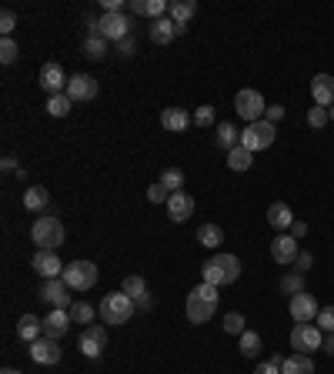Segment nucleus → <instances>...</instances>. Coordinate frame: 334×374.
Instances as JSON below:
<instances>
[{
  "mask_svg": "<svg viewBox=\"0 0 334 374\" xmlns=\"http://www.w3.org/2000/svg\"><path fill=\"white\" fill-rule=\"evenodd\" d=\"M217 301H221L217 287L208 284V281H200L188 294V301H184V314H188L190 324H208V321L217 314Z\"/></svg>",
  "mask_w": 334,
  "mask_h": 374,
  "instance_id": "f257e3e1",
  "label": "nucleus"
},
{
  "mask_svg": "<svg viewBox=\"0 0 334 374\" xmlns=\"http://www.w3.org/2000/svg\"><path fill=\"white\" fill-rule=\"evenodd\" d=\"M200 274H204V281L214 284V287L234 284V281L241 277V261H237L234 254H214L211 261L200 267Z\"/></svg>",
  "mask_w": 334,
  "mask_h": 374,
  "instance_id": "f03ea898",
  "label": "nucleus"
},
{
  "mask_svg": "<svg viewBox=\"0 0 334 374\" xmlns=\"http://www.w3.org/2000/svg\"><path fill=\"white\" fill-rule=\"evenodd\" d=\"M31 241L37 244V251H57L64 244V224L54 214H41L31 228Z\"/></svg>",
  "mask_w": 334,
  "mask_h": 374,
  "instance_id": "7ed1b4c3",
  "label": "nucleus"
},
{
  "mask_svg": "<svg viewBox=\"0 0 334 374\" xmlns=\"http://www.w3.org/2000/svg\"><path fill=\"white\" fill-rule=\"evenodd\" d=\"M134 311H137V304L124 291H114V294L100 297V318L107 321V324H127L134 318Z\"/></svg>",
  "mask_w": 334,
  "mask_h": 374,
  "instance_id": "20e7f679",
  "label": "nucleus"
},
{
  "mask_svg": "<svg viewBox=\"0 0 334 374\" xmlns=\"http://www.w3.org/2000/svg\"><path fill=\"white\" fill-rule=\"evenodd\" d=\"M87 27H90V33H100L104 41H117L121 44L124 37H131V17L127 14H100V21H87Z\"/></svg>",
  "mask_w": 334,
  "mask_h": 374,
  "instance_id": "39448f33",
  "label": "nucleus"
},
{
  "mask_svg": "<svg viewBox=\"0 0 334 374\" xmlns=\"http://www.w3.org/2000/svg\"><path fill=\"white\" fill-rule=\"evenodd\" d=\"M274 137H278V124L254 121V124H247L244 131H241V147H247L251 154H257V151L271 147V144H274Z\"/></svg>",
  "mask_w": 334,
  "mask_h": 374,
  "instance_id": "423d86ee",
  "label": "nucleus"
},
{
  "mask_svg": "<svg viewBox=\"0 0 334 374\" xmlns=\"http://www.w3.org/2000/svg\"><path fill=\"white\" fill-rule=\"evenodd\" d=\"M70 291H90V287L97 284V265H90V261H70L64 267V274H60Z\"/></svg>",
  "mask_w": 334,
  "mask_h": 374,
  "instance_id": "0eeeda50",
  "label": "nucleus"
},
{
  "mask_svg": "<svg viewBox=\"0 0 334 374\" xmlns=\"http://www.w3.org/2000/svg\"><path fill=\"white\" fill-rule=\"evenodd\" d=\"M234 110H237V117H244L247 124H254V121H264L267 104H264V97H261V90L244 87V90H237V97H234Z\"/></svg>",
  "mask_w": 334,
  "mask_h": 374,
  "instance_id": "6e6552de",
  "label": "nucleus"
},
{
  "mask_svg": "<svg viewBox=\"0 0 334 374\" xmlns=\"http://www.w3.org/2000/svg\"><path fill=\"white\" fill-rule=\"evenodd\" d=\"M291 348L298 354H311L318 351V348H324V331L314 324V321H308V324H294L291 328Z\"/></svg>",
  "mask_w": 334,
  "mask_h": 374,
  "instance_id": "1a4fd4ad",
  "label": "nucleus"
},
{
  "mask_svg": "<svg viewBox=\"0 0 334 374\" xmlns=\"http://www.w3.org/2000/svg\"><path fill=\"white\" fill-rule=\"evenodd\" d=\"M41 301H44V304H50V308H60V311L74 308V301H70V287H67L60 277H54V281H44V284H41Z\"/></svg>",
  "mask_w": 334,
  "mask_h": 374,
  "instance_id": "9d476101",
  "label": "nucleus"
},
{
  "mask_svg": "<svg viewBox=\"0 0 334 374\" xmlns=\"http://www.w3.org/2000/svg\"><path fill=\"white\" fill-rule=\"evenodd\" d=\"M77 348H80V354H84V358H100V354H104V348H107V331L100 328V324H87V331L80 334Z\"/></svg>",
  "mask_w": 334,
  "mask_h": 374,
  "instance_id": "9b49d317",
  "label": "nucleus"
},
{
  "mask_svg": "<svg viewBox=\"0 0 334 374\" xmlns=\"http://www.w3.org/2000/svg\"><path fill=\"white\" fill-rule=\"evenodd\" d=\"M67 74H64V67L57 64V60H47L44 67H41V87L54 97V94H67Z\"/></svg>",
  "mask_w": 334,
  "mask_h": 374,
  "instance_id": "f8f14e48",
  "label": "nucleus"
},
{
  "mask_svg": "<svg viewBox=\"0 0 334 374\" xmlns=\"http://www.w3.org/2000/svg\"><path fill=\"white\" fill-rule=\"evenodd\" d=\"M288 311H291V318L298 321V324H308V321H318V301H314V294H294L288 301Z\"/></svg>",
  "mask_w": 334,
  "mask_h": 374,
  "instance_id": "ddd939ff",
  "label": "nucleus"
},
{
  "mask_svg": "<svg viewBox=\"0 0 334 374\" xmlns=\"http://www.w3.org/2000/svg\"><path fill=\"white\" fill-rule=\"evenodd\" d=\"M31 267H33V271H37L41 277H44V281H54V277L64 274L67 265H60L57 251H37V254H33V261H31Z\"/></svg>",
  "mask_w": 334,
  "mask_h": 374,
  "instance_id": "4468645a",
  "label": "nucleus"
},
{
  "mask_svg": "<svg viewBox=\"0 0 334 374\" xmlns=\"http://www.w3.org/2000/svg\"><path fill=\"white\" fill-rule=\"evenodd\" d=\"M298 254H301V247H298V241H294L291 234H278V237L271 241V257H274L278 265L291 267L294 261H298Z\"/></svg>",
  "mask_w": 334,
  "mask_h": 374,
  "instance_id": "2eb2a0df",
  "label": "nucleus"
},
{
  "mask_svg": "<svg viewBox=\"0 0 334 374\" xmlns=\"http://www.w3.org/2000/svg\"><path fill=\"white\" fill-rule=\"evenodd\" d=\"M190 214H194V198H190L188 191H178V194L167 198V218L174 220V224H184Z\"/></svg>",
  "mask_w": 334,
  "mask_h": 374,
  "instance_id": "dca6fc26",
  "label": "nucleus"
},
{
  "mask_svg": "<svg viewBox=\"0 0 334 374\" xmlns=\"http://www.w3.org/2000/svg\"><path fill=\"white\" fill-rule=\"evenodd\" d=\"M67 97L70 100H94L97 97V80L90 74H74L67 80Z\"/></svg>",
  "mask_w": 334,
  "mask_h": 374,
  "instance_id": "f3484780",
  "label": "nucleus"
},
{
  "mask_svg": "<svg viewBox=\"0 0 334 374\" xmlns=\"http://www.w3.org/2000/svg\"><path fill=\"white\" fill-rule=\"evenodd\" d=\"M60 354H64V351H60V344H57L54 338H47V334L31 344V358L37 364H57V361H60Z\"/></svg>",
  "mask_w": 334,
  "mask_h": 374,
  "instance_id": "a211bd4d",
  "label": "nucleus"
},
{
  "mask_svg": "<svg viewBox=\"0 0 334 374\" xmlns=\"http://www.w3.org/2000/svg\"><path fill=\"white\" fill-rule=\"evenodd\" d=\"M311 97L318 107H334V78L331 74H314L311 80Z\"/></svg>",
  "mask_w": 334,
  "mask_h": 374,
  "instance_id": "6ab92c4d",
  "label": "nucleus"
},
{
  "mask_svg": "<svg viewBox=\"0 0 334 374\" xmlns=\"http://www.w3.org/2000/svg\"><path fill=\"white\" fill-rule=\"evenodd\" d=\"M70 311H60V308H50V314L44 318V334L47 338H54V341H60L67 331H70Z\"/></svg>",
  "mask_w": 334,
  "mask_h": 374,
  "instance_id": "aec40b11",
  "label": "nucleus"
},
{
  "mask_svg": "<svg viewBox=\"0 0 334 374\" xmlns=\"http://www.w3.org/2000/svg\"><path fill=\"white\" fill-rule=\"evenodd\" d=\"M161 124H164V131L171 134H184L194 124V114H188L184 107H167L164 114H161Z\"/></svg>",
  "mask_w": 334,
  "mask_h": 374,
  "instance_id": "412c9836",
  "label": "nucleus"
},
{
  "mask_svg": "<svg viewBox=\"0 0 334 374\" xmlns=\"http://www.w3.org/2000/svg\"><path fill=\"white\" fill-rule=\"evenodd\" d=\"M267 224L274 228V231H291V224H294V210L284 204V201H274L271 208H267Z\"/></svg>",
  "mask_w": 334,
  "mask_h": 374,
  "instance_id": "4be33fe9",
  "label": "nucleus"
},
{
  "mask_svg": "<svg viewBox=\"0 0 334 374\" xmlns=\"http://www.w3.org/2000/svg\"><path fill=\"white\" fill-rule=\"evenodd\" d=\"M17 334H21V341L33 344L37 338H44V318H37V314H21L17 321Z\"/></svg>",
  "mask_w": 334,
  "mask_h": 374,
  "instance_id": "5701e85b",
  "label": "nucleus"
},
{
  "mask_svg": "<svg viewBox=\"0 0 334 374\" xmlns=\"http://www.w3.org/2000/svg\"><path fill=\"white\" fill-rule=\"evenodd\" d=\"M198 14V4L194 0H171V7H167V17L178 23V27H188V21Z\"/></svg>",
  "mask_w": 334,
  "mask_h": 374,
  "instance_id": "b1692460",
  "label": "nucleus"
},
{
  "mask_svg": "<svg viewBox=\"0 0 334 374\" xmlns=\"http://www.w3.org/2000/svg\"><path fill=\"white\" fill-rule=\"evenodd\" d=\"M178 23L171 21V17H161V21H154V27H151V41H154V44H171V41H174V37H178Z\"/></svg>",
  "mask_w": 334,
  "mask_h": 374,
  "instance_id": "393cba45",
  "label": "nucleus"
},
{
  "mask_svg": "<svg viewBox=\"0 0 334 374\" xmlns=\"http://www.w3.org/2000/svg\"><path fill=\"white\" fill-rule=\"evenodd\" d=\"M281 374H314V361L311 354H291V358H284V364H281Z\"/></svg>",
  "mask_w": 334,
  "mask_h": 374,
  "instance_id": "a878e982",
  "label": "nucleus"
},
{
  "mask_svg": "<svg viewBox=\"0 0 334 374\" xmlns=\"http://www.w3.org/2000/svg\"><path fill=\"white\" fill-rule=\"evenodd\" d=\"M47 204H50V194H47V187H27L23 191V208L27 210H47Z\"/></svg>",
  "mask_w": 334,
  "mask_h": 374,
  "instance_id": "bb28decb",
  "label": "nucleus"
},
{
  "mask_svg": "<svg viewBox=\"0 0 334 374\" xmlns=\"http://www.w3.org/2000/svg\"><path fill=\"white\" fill-rule=\"evenodd\" d=\"M251 164H254V154L247 151V147H234V151H227V167L231 171H251Z\"/></svg>",
  "mask_w": 334,
  "mask_h": 374,
  "instance_id": "cd10ccee",
  "label": "nucleus"
},
{
  "mask_svg": "<svg viewBox=\"0 0 334 374\" xmlns=\"http://www.w3.org/2000/svg\"><path fill=\"white\" fill-rule=\"evenodd\" d=\"M221 241H224V231L217 224H200L198 228V244H204V247H221Z\"/></svg>",
  "mask_w": 334,
  "mask_h": 374,
  "instance_id": "c85d7f7f",
  "label": "nucleus"
},
{
  "mask_svg": "<svg viewBox=\"0 0 334 374\" xmlns=\"http://www.w3.org/2000/svg\"><path fill=\"white\" fill-rule=\"evenodd\" d=\"M241 144V131H234V124H217V147H224V151H234Z\"/></svg>",
  "mask_w": 334,
  "mask_h": 374,
  "instance_id": "c756f323",
  "label": "nucleus"
},
{
  "mask_svg": "<svg viewBox=\"0 0 334 374\" xmlns=\"http://www.w3.org/2000/svg\"><path fill=\"white\" fill-rule=\"evenodd\" d=\"M84 57H90V60H104V57H107V44H104L100 33H87V41H84Z\"/></svg>",
  "mask_w": 334,
  "mask_h": 374,
  "instance_id": "7c9ffc66",
  "label": "nucleus"
},
{
  "mask_svg": "<svg viewBox=\"0 0 334 374\" xmlns=\"http://www.w3.org/2000/svg\"><path fill=\"white\" fill-rule=\"evenodd\" d=\"M74 107V100L67 97V94H54V97H47V114L50 117H67Z\"/></svg>",
  "mask_w": 334,
  "mask_h": 374,
  "instance_id": "2f4dec72",
  "label": "nucleus"
},
{
  "mask_svg": "<svg viewBox=\"0 0 334 374\" xmlns=\"http://www.w3.org/2000/svg\"><path fill=\"white\" fill-rule=\"evenodd\" d=\"M241 354L244 358H261V334L257 331H244L241 334Z\"/></svg>",
  "mask_w": 334,
  "mask_h": 374,
  "instance_id": "473e14b6",
  "label": "nucleus"
},
{
  "mask_svg": "<svg viewBox=\"0 0 334 374\" xmlns=\"http://www.w3.org/2000/svg\"><path fill=\"white\" fill-rule=\"evenodd\" d=\"M161 184H164L171 194H178L181 187H184V171H181V167H164V174H161Z\"/></svg>",
  "mask_w": 334,
  "mask_h": 374,
  "instance_id": "72a5a7b5",
  "label": "nucleus"
},
{
  "mask_svg": "<svg viewBox=\"0 0 334 374\" xmlns=\"http://www.w3.org/2000/svg\"><path fill=\"white\" fill-rule=\"evenodd\" d=\"M121 291H124L127 297H134V301H137V297L147 294V284H144V277H141V274H127V277H124V287H121Z\"/></svg>",
  "mask_w": 334,
  "mask_h": 374,
  "instance_id": "f704fd0d",
  "label": "nucleus"
},
{
  "mask_svg": "<svg viewBox=\"0 0 334 374\" xmlns=\"http://www.w3.org/2000/svg\"><path fill=\"white\" fill-rule=\"evenodd\" d=\"M281 291H284V294H304V274H301V271H294V274H288L284 277V281H281Z\"/></svg>",
  "mask_w": 334,
  "mask_h": 374,
  "instance_id": "c9c22d12",
  "label": "nucleus"
},
{
  "mask_svg": "<svg viewBox=\"0 0 334 374\" xmlns=\"http://www.w3.org/2000/svg\"><path fill=\"white\" fill-rule=\"evenodd\" d=\"M94 314H97V311H94V304H87V301H77V304L70 308V318L77 321V324H90Z\"/></svg>",
  "mask_w": 334,
  "mask_h": 374,
  "instance_id": "e433bc0d",
  "label": "nucleus"
},
{
  "mask_svg": "<svg viewBox=\"0 0 334 374\" xmlns=\"http://www.w3.org/2000/svg\"><path fill=\"white\" fill-rule=\"evenodd\" d=\"M224 331H227V334H237V338H241V334H244V331H247V324H244V314H237V311H231V314L224 318Z\"/></svg>",
  "mask_w": 334,
  "mask_h": 374,
  "instance_id": "4c0bfd02",
  "label": "nucleus"
},
{
  "mask_svg": "<svg viewBox=\"0 0 334 374\" xmlns=\"http://www.w3.org/2000/svg\"><path fill=\"white\" fill-rule=\"evenodd\" d=\"M308 124H311L314 131H321L324 124H331V114H328V107H318V104H314V107L308 110Z\"/></svg>",
  "mask_w": 334,
  "mask_h": 374,
  "instance_id": "58836bf2",
  "label": "nucleus"
},
{
  "mask_svg": "<svg viewBox=\"0 0 334 374\" xmlns=\"http://www.w3.org/2000/svg\"><path fill=\"white\" fill-rule=\"evenodd\" d=\"M167 198H171V191H167L161 181L147 187V201H151V204H167Z\"/></svg>",
  "mask_w": 334,
  "mask_h": 374,
  "instance_id": "ea45409f",
  "label": "nucleus"
},
{
  "mask_svg": "<svg viewBox=\"0 0 334 374\" xmlns=\"http://www.w3.org/2000/svg\"><path fill=\"white\" fill-rule=\"evenodd\" d=\"M17 54H21V50H17V44H14L11 37H4V41H0V60H4V64H14V60H17Z\"/></svg>",
  "mask_w": 334,
  "mask_h": 374,
  "instance_id": "a19ab883",
  "label": "nucleus"
},
{
  "mask_svg": "<svg viewBox=\"0 0 334 374\" xmlns=\"http://www.w3.org/2000/svg\"><path fill=\"white\" fill-rule=\"evenodd\" d=\"M324 334H334V308H321L318 311V321H314Z\"/></svg>",
  "mask_w": 334,
  "mask_h": 374,
  "instance_id": "79ce46f5",
  "label": "nucleus"
},
{
  "mask_svg": "<svg viewBox=\"0 0 334 374\" xmlns=\"http://www.w3.org/2000/svg\"><path fill=\"white\" fill-rule=\"evenodd\" d=\"M194 124H198V127H211L214 124V107L211 104H204V107L194 110Z\"/></svg>",
  "mask_w": 334,
  "mask_h": 374,
  "instance_id": "37998d69",
  "label": "nucleus"
},
{
  "mask_svg": "<svg viewBox=\"0 0 334 374\" xmlns=\"http://www.w3.org/2000/svg\"><path fill=\"white\" fill-rule=\"evenodd\" d=\"M14 27H17V14H14V11H4V14H0V33H4V37H11Z\"/></svg>",
  "mask_w": 334,
  "mask_h": 374,
  "instance_id": "c03bdc74",
  "label": "nucleus"
},
{
  "mask_svg": "<svg viewBox=\"0 0 334 374\" xmlns=\"http://www.w3.org/2000/svg\"><path fill=\"white\" fill-rule=\"evenodd\" d=\"M311 265H314V254H308V251H301L298 261H294V267H298L301 274H304V271H311Z\"/></svg>",
  "mask_w": 334,
  "mask_h": 374,
  "instance_id": "a18cd8bd",
  "label": "nucleus"
},
{
  "mask_svg": "<svg viewBox=\"0 0 334 374\" xmlns=\"http://www.w3.org/2000/svg\"><path fill=\"white\" fill-rule=\"evenodd\" d=\"M281 117H284V107H281V104H267V114H264V121L278 124Z\"/></svg>",
  "mask_w": 334,
  "mask_h": 374,
  "instance_id": "49530a36",
  "label": "nucleus"
},
{
  "mask_svg": "<svg viewBox=\"0 0 334 374\" xmlns=\"http://www.w3.org/2000/svg\"><path fill=\"white\" fill-rule=\"evenodd\" d=\"M117 50H121L124 57H134V54H137V44H134V37H124L121 44H117Z\"/></svg>",
  "mask_w": 334,
  "mask_h": 374,
  "instance_id": "de8ad7c7",
  "label": "nucleus"
},
{
  "mask_svg": "<svg viewBox=\"0 0 334 374\" xmlns=\"http://www.w3.org/2000/svg\"><path fill=\"white\" fill-rule=\"evenodd\" d=\"M291 237H294V241H301V237H304V234H308V224H304V220H294V224H291Z\"/></svg>",
  "mask_w": 334,
  "mask_h": 374,
  "instance_id": "09e8293b",
  "label": "nucleus"
},
{
  "mask_svg": "<svg viewBox=\"0 0 334 374\" xmlns=\"http://www.w3.org/2000/svg\"><path fill=\"white\" fill-rule=\"evenodd\" d=\"M254 374H281V364L264 361V364H257V368H254Z\"/></svg>",
  "mask_w": 334,
  "mask_h": 374,
  "instance_id": "8fccbe9b",
  "label": "nucleus"
},
{
  "mask_svg": "<svg viewBox=\"0 0 334 374\" xmlns=\"http://www.w3.org/2000/svg\"><path fill=\"white\" fill-rule=\"evenodd\" d=\"M127 11L131 14H147V0H127Z\"/></svg>",
  "mask_w": 334,
  "mask_h": 374,
  "instance_id": "3c124183",
  "label": "nucleus"
},
{
  "mask_svg": "<svg viewBox=\"0 0 334 374\" xmlns=\"http://www.w3.org/2000/svg\"><path fill=\"white\" fill-rule=\"evenodd\" d=\"M134 304H137V311H151V308H154V297H151V294H144V297H137Z\"/></svg>",
  "mask_w": 334,
  "mask_h": 374,
  "instance_id": "603ef678",
  "label": "nucleus"
},
{
  "mask_svg": "<svg viewBox=\"0 0 334 374\" xmlns=\"http://www.w3.org/2000/svg\"><path fill=\"white\" fill-rule=\"evenodd\" d=\"M4 171H17V157H11V154L4 157Z\"/></svg>",
  "mask_w": 334,
  "mask_h": 374,
  "instance_id": "864d4df0",
  "label": "nucleus"
},
{
  "mask_svg": "<svg viewBox=\"0 0 334 374\" xmlns=\"http://www.w3.org/2000/svg\"><path fill=\"white\" fill-rule=\"evenodd\" d=\"M324 351L334 358V334H328V338H324Z\"/></svg>",
  "mask_w": 334,
  "mask_h": 374,
  "instance_id": "5fc2aeb1",
  "label": "nucleus"
},
{
  "mask_svg": "<svg viewBox=\"0 0 334 374\" xmlns=\"http://www.w3.org/2000/svg\"><path fill=\"white\" fill-rule=\"evenodd\" d=\"M0 374H21V371H17V368H4V371H0Z\"/></svg>",
  "mask_w": 334,
  "mask_h": 374,
  "instance_id": "6e6d98bb",
  "label": "nucleus"
},
{
  "mask_svg": "<svg viewBox=\"0 0 334 374\" xmlns=\"http://www.w3.org/2000/svg\"><path fill=\"white\" fill-rule=\"evenodd\" d=\"M328 114H331V124H334V107H331V110H328Z\"/></svg>",
  "mask_w": 334,
  "mask_h": 374,
  "instance_id": "4d7b16f0",
  "label": "nucleus"
}]
</instances>
